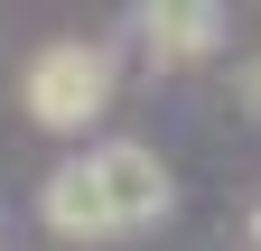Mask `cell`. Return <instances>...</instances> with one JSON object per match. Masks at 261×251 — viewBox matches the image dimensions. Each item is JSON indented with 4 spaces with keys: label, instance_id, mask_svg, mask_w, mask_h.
<instances>
[{
    "label": "cell",
    "instance_id": "6da1fadb",
    "mask_svg": "<svg viewBox=\"0 0 261 251\" xmlns=\"http://www.w3.org/2000/svg\"><path fill=\"white\" fill-rule=\"evenodd\" d=\"M103 103H112V56L93 38H56L28 56V112L47 131H84V121H103Z\"/></svg>",
    "mask_w": 261,
    "mask_h": 251
},
{
    "label": "cell",
    "instance_id": "7a4b0ae2",
    "mask_svg": "<svg viewBox=\"0 0 261 251\" xmlns=\"http://www.w3.org/2000/svg\"><path fill=\"white\" fill-rule=\"evenodd\" d=\"M84 177H93V196H103V214H112V233H140V224H159L168 214V168L149 159L140 140H103V149H84Z\"/></svg>",
    "mask_w": 261,
    "mask_h": 251
},
{
    "label": "cell",
    "instance_id": "3957f363",
    "mask_svg": "<svg viewBox=\"0 0 261 251\" xmlns=\"http://www.w3.org/2000/svg\"><path fill=\"white\" fill-rule=\"evenodd\" d=\"M215 38H224V10H205V0H159V10H140V47L159 66H205Z\"/></svg>",
    "mask_w": 261,
    "mask_h": 251
},
{
    "label": "cell",
    "instance_id": "277c9868",
    "mask_svg": "<svg viewBox=\"0 0 261 251\" xmlns=\"http://www.w3.org/2000/svg\"><path fill=\"white\" fill-rule=\"evenodd\" d=\"M38 214H47V233H65V242H112V214H103V196H93V177H84V159H65V168L47 177V196H38Z\"/></svg>",
    "mask_w": 261,
    "mask_h": 251
},
{
    "label": "cell",
    "instance_id": "5b68a950",
    "mask_svg": "<svg viewBox=\"0 0 261 251\" xmlns=\"http://www.w3.org/2000/svg\"><path fill=\"white\" fill-rule=\"evenodd\" d=\"M233 93H243V112L261 121V56H252V66H243V84H233Z\"/></svg>",
    "mask_w": 261,
    "mask_h": 251
},
{
    "label": "cell",
    "instance_id": "8992f818",
    "mask_svg": "<svg viewBox=\"0 0 261 251\" xmlns=\"http://www.w3.org/2000/svg\"><path fill=\"white\" fill-rule=\"evenodd\" d=\"M252 242H261V233H252Z\"/></svg>",
    "mask_w": 261,
    "mask_h": 251
}]
</instances>
